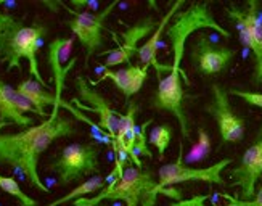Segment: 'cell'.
Returning <instances> with one entry per match:
<instances>
[{
    "mask_svg": "<svg viewBox=\"0 0 262 206\" xmlns=\"http://www.w3.org/2000/svg\"><path fill=\"white\" fill-rule=\"evenodd\" d=\"M200 29H214L227 39L232 36L214 19L209 4H191L187 10L177 11L174 21L166 29V36L170 40V49H172V65H170V71L166 74V77L158 81L156 92L151 97V107L155 110L167 111L177 118L184 139H190V122L184 108L185 94L184 87H182V79L187 86L190 81L180 65L184 60L188 37Z\"/></svg>",
    "mask_w": 262,
    "mask_h": 206,
    "instance_id": "1",
    "label": "cell"
},
{
    "mask_svg": "<svg viewBox=\"0 0 262 206\" xmlns=\"http://www.w3.org/2000/svg\"><path fill=\"white\" fill-rule=\"evenodd\" d=\"M232 158H224L208 168H191L184 163V145L179 147V156L174 163L163 164L158 169L156 193H166L169 197L180 198L182 193L176 190H169L170 186L184 184V182H204V184H217L224 186L225 180L222 173L232 164Z\"/></svg>",
    "mask_w": 262,
    "mask_h": 206,
    "instance_id": "5",
    "label": "cell"
},
{
    "mask_svg": "<svg viewBox=\"0 0 262 206\" xmlns=\"http://www.w3.org/2000/svg\"><path fill=\"white\" fill-rule=\"evenodd\" d=\"M76 132V121L63 116L61 113H50L43 122L31 126L21 132H0V164L21 171L32 187L49 193L50 189L43 184L39 174V159L55 140L74 135Z\"/></svg>",
    "mask_w": 262,
    "mask_h": 206,
    "instance_id": "2",
    "label": "cell"
},
{
    "mask_svg": "<svg viewBox=\"0 0 262 206\" xmlns=\"http://www.w3.org/2000/svg\"><path fill=\"white\" fill-rule=\"evenodd\" d=\"M18 94H21L25 97L31 105L37 110L39 116L42 118H49L50 114L45 111L47 107H53L52 108V113H60V108L56 107V98H55V94L49 92V89H45L43 86H40L37 81H34V79H25V81H21L16 87Z\"/></svg>",
    "mask_w": 262,
    "mask_h": 206,
    "instance_id": "18",
    "label": "cell"
},
{
    "mask_svg": "<svg viewBox=\"0 0 262 206\" xmlns=\"http://www.w3.org/2000/svg\"><path fill=\"white\" fill-rule=\"evenodd\" d=\"M73 45H74L73 37H56L47 45V65L50 68L52 79L55 84L56 107L60 110L63 107L70 110V105L61 98V94H63V89L66 84V77L77 61V58L68 60L70 58L71 50H73Z\"/></svg>",
    "mask_w": 262,
    "mask_h": 206,
    "instance_id": "12",
    "label": "cell"
},
{
    "mask_svg": "<svg viewBox=\"0 0 262 206\" xmlns=\"http://www.w3.org/2000/svg\"><path fill=\"white\" fill-rule=\"evenodd\" d=\"M0 190L5 192L7 195L13 197L15 200H18L19 206H39V201L26 195V193L21 190L16 179L13 177H7L0 174Z\"/></svg>",
    "mask_w": 262,
    "mask_h": 206,
    "instance_id": "22",
    "label": "cell"
},
{
    "mask_svg": "<svg viewBox=\"0 0 262 206\" xmlns=\"http://www.w3.org/2000/svg\"><path fill=\"white\" fill-rule=\"evenodd\" d=\"M209 153H211V137L204 128H198V140L191 147V150L187 153V156H184V163L188 166L201 163L209 158Z\"/></svg>",
    "mask_w": 262,
    "mask_h": 206,
    "instance_id": "20",
    "label": "cell"
},
{
    "mask_svg": "<svg viewBox=\"0 0 262 206\" xmlns=\"http://www.w3.org/2000/svg\"><path fill=\"white\" fill-rule=\"evenodd\" d=\"M106 186V180L105 177H101L100 174L98 176H94V177H90L84 182H81L76 189H73L70 193H66V195H63L61 198L58 200H55L52 203H49L47 206H64L66 203H71V201H76L77 198H82V197H89V195H92V193L101 190V189H105Z\"/></svg>",
    "mask_w": 262,
    "mask_h": 206,
    "instance_id": "19",
    "label": "cell"
},
{
    "mask_svg": "<svg viewBox=\"0 0 262 206\" xmlns=\"http://www.w3.org/2000/svg\"><path fill=\"white\" fill-rule=\"evenodd\" d=\"M236 56L235 49L214 45L206 36H198L190 52V60L203 76H214L225 71Z\"/></svg>",
    "mask_w": 262,
    "mask_h": 206,
    "instance_id": "13",
    "label": "cell"
},
{
    "mask_svg": "<svg viewBox=\"0 0 262 206\" xmlns=\"http://www.w3.org/2000/svg\"><path fill=\"white\" fill-rule=\"evenodd\" d=\"M119 4V0H115L110 5H106L101 11H73V18L68 21V26L73 31V34L81 42V47L85 52V65H89L90 58L103 47V31H105V21L108 15L115 10Z\"/></svg>",
    "mask_w": 262,
    "mask_h": 206,
    "instance_id": "8",
    "label": "cell"
},
{
    "mask_svg": "<svg viewBox=\"0 0 262 206\" xmlns=\"http://www.w3.org/2000/svg\"><path fill=\"white\" fill-rule=\"evenodd\" d=\"M47 26H26L25 21L8 11H0V63L7 65V71L21 70L28 49L34 42L43 40Z\"/></svg>",
    "mask_w": 262,
    "mask_h": 206,
    "instance_id": "4",
    "label": "cell"
},
{
    "mask_svg": "<svg viewBox=\"0 0 262 206\" xmlns=\"http://www.w3.org/2000/svg\"><path fill=\"white\" fill-rule=\"evenodd\" d=\"M260 2L248 0L243 8L232 5L225 8L229 18L236 25L242 44L253 53V74L251 81L256 87H262V15Z\"/></svg>",
    "mask_w": 262,
    "mask_h": 206,
    "instance_id": "7",
    "label": "cell"
},
{
    "mask_svg": "<svg viewBox=\"0 0 262 206\" xmlns=\"http://www.w3.org/2000/svg\"><path fill=\"white\" fill-rule=\"evenodd\" d=\"M262 177V119L254 140L243 152L238 164L230 169L232 186L240 189L242 200H253L256 186Z\"/></svg>",
    "mask_w": 262,
    "mask_h": 206,
    "instance_id": "10",
    "label": "cell"
},
{
    "mask_svg": "<svg viewBox=\"0 0 262 206\" xmlns=\"http://www.w3.org/2000/svg\"><path fill=\"white\" fill-rule=\"evenodd\" d=\"M98 156L100 148L94 143H71L50 163V171L58 177L60 186H71L87 176H98Z\"/></svg>",
    "mask_w": 262,
    "mask_h": 206,
    "instance_id": "6",
    "label": "cell"
},
{
    "mask_svg": "<svg viewBox=\"0 0 262 206\" xmlns=\"http://www.w3.org/2000/svg\"><path fill=\"white\" fill-rule=\"evenodd\" d=\"M229 95H235L238 98L245 100L248 105L256 107L262 110V94L259 92H246V90H238V89H230L229 90Z\"/></svg>",
    "mask_w": 262,
    "mask_h": 206,
    "instance_id": "23",
    "label": "cell"
},
{
    "mask_svg": "<svg viewBox=\"0 0 262 206\" xmlns=\"http://www.w3.org/2000/svg\"><path fill=\"white\" fill-rule=\"evenodd\" d=\"M148 71H150V66H145V65L137 66V65L129 63L126 68H121L118 71H105L97 81H92L89 84L97 86L100 83L106 81V79H111V81L115 83V86L122 92L126 101H129V98L139 92L142 86L145 84L146 77H148Z\"/></svg>",
    "mask_w": 262,
    "mask_h": 206,
    "instance_id": "17",
    "label": "cell"
},
{
    "mask_svg": "<svg viewBox=\"0 0 262 206\" xmlns=\"http://www.w3.org/2000/svg\"><path fill=\"white\" fill-rule=\"evenodd\" d=\"M185 5V0H177L176 4L170 5L169 11L163 16V19L158 23V28L155 29V32L150 36L142 47H139L137 50V56H139V60L142 65L145 66H150V68H155L156 71V76H158V81L159 79H163V73H169L170 71V65H161L158 61V49H159V40H161V36L164 29L167 28L169 21L172 19V16H176L177 11Z\"/></svg>",
    "mask_w": 262,
    "mask_h": 206,
    "instance_id": "16",
    "label": "cell"
},
{
    "mask_svg": "<svg viewBox=\"0 0 262 206\" xmlns=\"http://www.w3.org/2000/svg\"><path fill=\"white\" fill-rule=\"evenodd\" d=\"M204 111L209 113L219 128V134L224 143L242 142L246 131V122L242 116L233 111L229 90L221 84L211 86V101L204 107Z\"/></svg>",
    "mask_w": 262,
    "mask_h": 206,
    "instance_id": "9",
    "label": "cell"
},
{
    "mask_svg": "<svg viewBox=\"0 0 262 206\" xmlns=\"http://www.w3.org/2000/svg\"><path fill=\"white\" fill-rule=\"evenodd\" d=\"M227 200H230V203L227 206H262V187L259 189V192L254 195L253 200H238V198H232L230 195H224Z\"/></svg>",
    "mask_w": 262,
    "mask_h": 206,
    "instance_id": "24",
    "label": "cell"
},
{
    "mask_svg": "<svg viewBox=\"0 0 262 206\" xmlns=\"http://www.w3.org/2000/svg\"><path fill=\"white\" fill-rule=\"evenodd\" d=\"M156 197V180L151 171L129 164L116 180L101 189L98 195L77 198L73 206H97L105 200L124 201L126 206H155Z\"/></svg>",
    "mask_w": 262,
    "mask_h": 206,
    "instance_id": "3",
    "label": "cell"
},
{
    "mask_svg": "<svg viewBox=\"0 0 262 206\" xmlns=\"http://www.w3.org/2000/svg\"><path fill=\"white\" fill-rule=\"evenodd\" d=\"M25 113L39 114L37 110L25 97L18 94L15 87H11L4 79H0V132L8 126L31 128L32 118H28Z\"/></svg>",
    "mask_w": 262,
    "mask_h": 206,
    "instance_id": "15",
    "label": "cell"
},
{
    "mask_svg": "<svg viewBox=\"0 0 262 206\" xmlns=\"http://www.w3.org/2000/svg\"><path fill=\"white\" fill-rule=\"evenodd\" d=\"M156 28H158V21L150 16L127 26L121 32V40H119L118 49L101 53V55H106L105 68L116 66L121 63H129L132 60V56L137 55L140 40H143L146 36H150L151 32H155ZM101 55H98V56H101Z\"/></svg>",
    "mask_w": 262,
    "mask_h": 206,
    "instance_id": "14",
    "label": "cell"
},
{
    "mask_svg": "<svg viewBox=\"0 0 262 206\" xmlns=\"http://www.w3.org/2000/svg\"><path fill=\"white\" fill-rule=\"evenodd\" d=\"M76 90H77L79 98L84 101V105H79V107L97 114L98 116L97 128H100L101 131H103L113 142L116 137L118 126H119L122 114H119L116 110H113L111 103L100 92H97L95 89H92V86H90L85 81V77L81 74L76 77Z\"/></svg>",
    "mask_w": 262,
    "mask_h": 206,
    "instance_id": "11",
    "label": "cell"
},
{
    "mask_svg": "<svg viewBox=\"0 0 262 206\" xmlns=\"http://www.w3.org/2000/svg\"><path fill=\"white\" fill-rule=\"evenodd\" d=\"M172 126L170 124H159V126H155V128L150 131V137H148V142H150L156 150H158V155L159 158H164V153L169 148V143L172 140Z\"/></svg>",
    "mask_w": 262,
    "mask_h": 206,
    "instance_id": "21",
    "label": "cell"
},
{
    "mask_svg": "<svg viewBox=\"0 0 262 206\" xmlns=\"http://www.w3.org/2000/svg\"><path fill=\"white\" fill-rule=\"evenodd\" d=\"M208 197H198L195 200H190V201H184V203H179V204H172V206H201L200 203L203 200H206Z\"/></svg>",
    "mask_w": 262,
    "mask_h": 206,
    "instance_id": "25",
    "label": "cell"
}]
</instances>
